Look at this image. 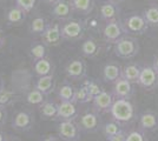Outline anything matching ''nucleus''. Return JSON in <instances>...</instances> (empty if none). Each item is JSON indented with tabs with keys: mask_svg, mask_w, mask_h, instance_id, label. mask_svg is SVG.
Returning <instances> with one entry per match:
<instances>
[{
	"mask_svg": "<svg viewBox=\"0 0 158 141\" xmlns=\"http://www.w3.org/2000/svg\"><path fill=\"white\" fill-rule=\"evenodd\" d=\"M110 113L112 119L122 123H130L136 119V108L127 99H116L111 107Z\"/></svg>",
	"mask_w": 158,
	"mask_h": 141,
	"instance_id": "obj_1",
	"label": "nucleus"
},
{
	"mask_svg": "<svg viewBox=\"0 0 158 141\" xmlns=\"http://www.w3.org/2000/svg\"><path fill=\"white\" fill-rule=\"evenodd\" d=\"M114 54L122 59H132L139 52V44L137 39L132 37H123L114 44Z\"/></svg>",
	"mask_w": 158,
	"mask_h": 141,
	"instance_id": "obj_2",
	"label": "nucleus"
},
{
	"mask_svg": "<svg viewBox=\"0 0 158 141\" xmlns=\"http://www.w3.org/2000/svg\"><path fill=\"white\" fill-rule=\"evenodd\" d=\"M123 25H124L126 33L135 34V35H142V34L146 33V31L149 28V25L145 20L144 15L137 13H132L127 15L123 21Z\"/></svg>",
	"mask_w": 158,
	"mask_h": 141,
	"instance_id": "obj_3",
	"label": "nucleus"
},
{
	"mask_svg": "<svg viewBox=\"0 0 158 141\" xmlns=\"http://www.w3.org/2000/svg\"><path fill=\"white\" fill-rule=\"evenodd\" d=\"M125 28L123 22L116 19V20L111 21H106L105 26L103 28V37H104V40L106 42H110V44H116L123 37H125Z\"/></svg>",
	"mask_w": 158,
	"mask_h": 141,
	"instance_id": "obj_4",
	"label": "nucleus"
},
{
	"mask_svg": "<svg viewBox=\"0 0 158 141\" xmlns=\"http://www.w3.org/2000/svg\"><path fill=\"white\" fill-rule=\"evenodd\" d=\"M58 136L63 141H78L80 139V129L74 120H63L58 123Z\"/></svg>",
	"mask_w": 158,
	"mask_h": 141,
	"instance_id": "obj_5",
	"label": "nucleus"
},
{
	"mask_svg": "<svg viewBox=\"0 0 158 141\" xmlns=\"http://www.w3.org/2000/svg\"><path fill=\"white\" fill-rule=\"evenodd\" d=\"M85 25L80 20H67L61 25V37L65 40H78L83 37Z\"/></svg>",
	"mask_w": 158,
	"mask_h": 141,
	"instance_id": "obj_6",
	"label": "nucleus"
},
{
	"mask_svg": "<svg viewBox=\"0 0 158 141\" xmlns=\"http://www.w3.org/2000/svg\"><path fill=\"white\" fill-rule=\"evenodd\" d=\"M138 85L145 91H153L158 88V72L152 66H145L142 68Z\"/></svg>",
	"mask_w": 158,
	"mask_h": 141,
	"instance_id": "obj_7",
	"label": "nucleus"
},
{
	"mask_svg": "<svg viewBox=\"0 0 158 141\" xmlns=\"http://www.w3.org/2000/svg\"><path fill=\"white\" fill-rule=\"evenodd\" d=\"M78 127L83 132H97L100 128V116L98 112H86L80 116Z\"/></svg>",
	"mask_w": 158,
	"mask_h": 141,
	"instance_id": "obj_8",
	"label": "nucleus"
},
{
	"mask_svg": "<svg viewBox=\"0 0 158 141\" xmlns=\"http://www.w3.org/2000/svg\"><path fill=\"white\" fill-rule=\"evenodd\" d=\"M61 40V26L59 24H48L45 32L41 34V42L45 46H57Z\"/></svg>",
	"mask_w": 158,
	"mask_h": 141,
	"instance_id": "obj_9",
	"label": "nucleus"
},
{
	"mask_svg": "<svg viewBox=\"0 0 158 141\" xmlns=\"http://www.w3.org/2000/svg\"><path fill=\"white\" fill-rule=\"evenodd\" d=\"M114 95L107 91H103L102 93H99L97 96L93 98V108L96 112L98 113H106L110 112L111 107L114 102Z\"/></svg>",
	"mask_w": 158,
	"mask_h": 141,
	"instance_id": "obj_10",
	"label": "nucleus"
},
{
	"mask_svg": "<svg viewBox=\"0 0 158 141\" xmlns=\"http://www.w3.org/2000/svg\"><path fill=\"white\" fill-rule=\"evenodd\" d=\"M34 120L28 111H20L12 119V128L18 132H27L32 128Z\"/></svg>",
	"mask_w": 158,
	"mask_h": 141,
	"instance_id": "obj_11",
	"label": "nucleus"
},
{
	"mask_svg": "<svg viewBox=\"0 0 158 141\" xmlns=\"http://www.w3.org/2000/svg\"><path fill=\"white\" fill-rule=\"evenodd\" d=\"M66 75L69 79L72 80H83L86 76V65L84 61L79 60V59H74V60L70 61L67 64L65 68Z\"/></svg>",
	"mask_w": 158,
	"mask_h": 141,
	"instance_id": "obj_12",
	"label": "nucleus"
},
{
	"mask_svg": "<svg viewBox=\"0 0 158 141\" xmlns=\"http://www.w3.org/2000/svg\"><path fill=\"white\" fill-rule=\"evenodd\" d=\"M112 94L114 95L116 99H127V100H130V98L133 94L132 84L129 80L124 79L123 76H120L118 80L113 84Z\"/></svg>",
	"mask_w": 158,
	"mask_h": 141,
	"instance_id": "obj_13",
	"label": "nucleus"
},
{
	"mask_svg": "<svg viewBox=\"0 0 158 141\" xmlns=\"http://www.w3.org/2000/svg\"><path fill=\"white\" fill-rule=\"evenodd\" d=\"M72 13H73V10L72 7H71V5H70V1H67V0H59L51 8L52 17L56 18V19H58V20H63V21L70 20Z\"/></svg>",
	"mask_w": 158,
	"mask_h": 141,
	"instance_id": "obj_14",
	"label": "nucleus"
},
{
	"mask_svg": "<svg viewBox=\"0 0 158 141\" xmlns=\"http://www.w3.org/2000/svg\"><path fill=\"white\" fill-rule=\"evenodd\" d=\"M78 116V109L73 101H60L58 104V118L63 120H74Z\"/></svg>",
	"mask_w": 158,
	"mask_h": 141,
	"instance_id": "obj_15",
	"label": "nucleus"
},
{
	"mask_svg": "<svg viewBox=\"0 0 158 141\" xmlns=\"http://www.w3.org/2000/svg\"><path fill=\"white\" fill-rule=\"evenodd\" d=\"M139 127L144 132H153L158 129V114L148 111L139 116Z\"/></svg>",
	"mask_w": 158,
	"mask_h": 141,
	"instance_id": "obj_16",
	"label": "nucleus"
},
{
	"mask_svg": "<svg viewBox=\"0 0 158 141\" xmlns=\"http://www.w3.org/2000/svg\"><path fill=\"white\" fill-rule=\"evenodd\" d=\"M99 14H100V18L105 21L119 19V14H120L119 5L105 1V2L102 4V6L99 8Z\"/></svg>",
	"mask_w": 158,
	"mask_h": 141,
	"instance_id": "obj_17",
	"label": "nucleus"
},
{
	"mask_svg": "<svg viewBox=\"0 0 158 141\" xmlns=\"http://www.w3.org/2000/svg\"><path fill=\"white\" fill-rule=\"evenodd\" d=\"M122 72H123V69L120 68V66L117 62H113V61L107 62L103 69V79L106 82L114 84L122 76Z\"/></svg>",
	"mask_w": 158,
	"mask_h": 141,
	"instance_id": "obj_18",
	"label": "nucleus"
},
{
	"mask_svg": "<svg viewBox=\"0 0 158 141\" xmlns=\"http://www.w3.org/2000/svg\"><path fill=\"white\" fill-rule=\"evenodd\" d=\"M34 88H37L38 91H40L45 95L52 93L53 89H54V76H53V74L39 76L35 81V84H34Z\"/></svg>",
	"mask_w": 158,
	"mask_h": 141,
	"instance_id": "obj_19",
	"label": "nucleus"
},
{
	"mask_svg": "<svg viewBox=\"0 0 158 141\" xmlns=\"http://www.w3.org/2000/svg\"><path fill=\"white\" fill-rule=\"evenodd\" d=\"M73 12L89 15L94 8V0H69Z\"/></svg>",
	"mask_w": 158,
	"mask_h": 141,
	"instance_id": "obj_20",
	"label": "nucleus"
},
{
	"mask_svg": "<svg viewBox=\"0 0 158 141\" xmlns=\"http://www.w3.org/2000/svg\"><path fill=\"white\" fill-rule=\"evenodd\" d=\"M39 111L41 118L46 120H52L58 118V105L53 101L45 100L39 106Z\"/></svg>",
	"mask_w": 158,
	"mask_h": 141,
	"instance_id": "obj_21",
	"label": "nucleus"
},
{
	"mask_svg": "<svg viewBox=\"0 0 158 141\" xmlns=\"http://www.w3.org/2000/svg\"><path fill=\"white\" fill-rule=\"evenodd\" d=\"M142 68L137 64H129L126 65L125 67L123 68V72H122V76L129 80L131 84H138L139 76H140V72H142Z\"/></svg>",
	"mask_w": 158,
	"mask_h": 141,
	"instance_id": "obj_22",
	"label": "nucleus"
},
{
	"mask_svg": "<svg viewBox=\"0 0 158 141\" xmlns=\"http://www.w3.org/2000/svg\"><path fill=\"white\" fill-rule=\"evenodd\" d=\"M80 51H81L83 55H85L87 58H94L100 52V46H99V44L94 39L89 38V39H86L81 44Z\"/></svg>",
	"mask_w": 158,
	"mask_h": 141,
	"instance_id": "obj_23",
	"label": "nucleus"
},
{
	"mask_svg": "<svg viewBox=\"0 0 158 141\" xmlns=\"http://www.w3.org/2000/svg\"><path fill=\"white\" fill-rule=\"evenodd\" d=\"M33 71L38 76L50 75V74H53V66L51 61L46 58H44L40 60L33 61Z\"/></svg>",
	"mask_w": 158,
	"mask_h": 141,
	"instance_id": "obj_24",
	"label": "nucleus"
},
{
	"mask_svg": "<svg viewBox=\"0 0 158 141\" xmlns=\"http://www.w3.org/2000/svg\"><path fill=\"white\" fill-rule=\"evenodd\" d=\"M25 19H26V13L18 6L10 8L6 13V21L10 25H20L25 21Z\"/></svg>",
	"mask_w": 158,
	"mask_h": 141,
	"instance_id": "obj_25",
	"label": "nucleus"
},
{
	"mask_svg": "<svg viewBox=\"0 0 158 141\" xmlns=\"http://www.w3.org/2000/svg\"><path fill=\"white\" fill-rule=\"evenodd\" d=\"M123 129H122V125L117 122L116 120H112L106 122L105 125L103 126V133L105 135L106 140H110L111 138L116 136V135L120 133Z\"/></svg>",
	"mask_w": 158,
	"mask_h": 141,
	"instance_id": "obj_26",
	"label": "nucleus"
},
{
	"mask_svg": "<svg viewBox=\"0 0 158 141\" xmlns=\"http://www.w3.org/2000/svg\"><path fill=\"white\" fill-rule=\"evenodd\" d=\"M48 24L45 18L43 17H35L32 20L31 25H30V32L34 35H41L45 32V29L47 28Z\"/></svg>",
	"mask_w": 158,
	"mask_h": 141,
	"instance_id": "obj_27",
	"label": "nucleus"
},
{
	"mask_svg": "<svg viewBox=\"0 0 158 141\" xmlns=\"http://www.w3.org/2000/svg\"><path fill=\"white\" fill-rule=\"evenodd\" d=\"M143 15L149 26L158 27V5H151L150 7H148Z\"/></svg>",
	"mask_w": 158,
	"mask_h": 141,
	"instance_id": "obj_28",
	"label": "nucleus"
},
{
	"mask_svg": "<svg viewBox=\"0 0 158 141\" xmlns=\"http://www.w3.org/2000/svg\"><path fill=\"white\" fill-rule=\"evenodd\" d=\"M90 101H92V96L90 95L87 88L84 85L78 88H76L74 96H73V102L74 104H80L81 105V104H87Z\"/></svg>",
	"mask_w": 158,
	"mask_h": 141,
	"instance_id": "obj_29",
	"label": "nucleus"
},
{
	"mask_svg": "<svg viewBox=\"0 0 158 141\" xmlns=\"http://www.w3.org/2000/svg\"><path fill=\"white\" fill-rule=\"evenodd\" d=\"M46 47L43 42H33L30 47V54L32 57L33 61L40 60L46 58Z\"/></svg>",
	"mask_w": 158,
	"mask_h": 141,
	"instance_id": "obj_30",
	"label": "nucleus"
},
{
	"mask_svg": "<svg viewBox=\"0 0 158 141\" xmlns=\"http://www.w3.org/2000/svg\"><path fill=\"white\" fill-rule=\"evenodd\" d=\"M45 96L46 95L43 94L40 91H38L37 88H33L26 94V102L30 105H33V106H40L44 101L46 100Z\"/></svg>",
	"mask_w": 158,
	"mask_h": 141,
	"instance_id": "obj_31",
	"label": "nucleus"
},
{
	"mask_svg": "<svg viewBox=\"0 0 158 141\" xmlns=\"http://www.w3.org/2000/svg\"><path fill=\"white\" fill-rule=\"evenodd\" d=\"M74 88L71 84H64L61 85L57 92V95L60 101H73L74 96Z\"/></svg>",
	"mask_w": 158,
	"mask_h": 141,
	"instance_id": "obj_32",
	"label": "nucleus"
},
{
	"mask_svg": "<svg viewBox=\"0 0 158 141\" xmlns=\"http://www.w3.org/2000/svg\"><path fill=\"white\" fill-rule=\"evenodd\" d=\"M125 141H148V136L144 131L139 128V129H135V131H131L130 133H127Z\"/></svg>",
	"mask_w": 158,
	"mask_h": 141,
	"instance_id": "obj_33",
	"label": "nucleus"
},
{
	"mask_svg": "<svg viewBox=\"0 0 158 141\" xmlns=\"http://www.w3.org/2000/svg\"><path fill=\"white\" fill-rule=\"evenodd\" d=\"M84 86L87 88V91H89V93L90 95L92 96V100L94 96H97L99 93H102L103 92V89L100 88L98 82H96L94 80H86L84 82Z\"/></svg>",
	"mask_w": 158,
	"mask_h": 141,
	"instance_id": "obj_34",
	"label": "nucleus"
},
{
	"mask_svg": "<svg viewBox=\"0 0 158 141\" xmlns=\"http://www.w3.org/2000/svg\"><path fill=\"white\" fill-rule=\"evenodd\" d=\"M14 1H15V6L21 8L25 13L31 12L35 6V2H37V0H14Z\"/></svg>",
	"mask_w": 158,
	"mask_h": 141,
	"instance_id": "obj_35",
	"label": "nucleus"
},
{
	"mask_svg": "<svg viewBox=\"0 0 158 141\" xmlns=\"http://www.w3.org/2000/svg\"><path fill=\"white\" fill-rule=\"evenodd\" d=\"M12 100H13V93L12 92H7L5 89H2L0 92V106L1 107H6Z\"/></svg>",
	"mask_w": 158,
	"mask_h": 141,
	"instance_id": "obj_36",
	"label": "nucleus"
},
{
	"mask_svg": "<svg viewBox=\"0 0 158 141\" xmlns=\"http://www.w3.org/2000/svg\"><path fill=\"white\" fill-rule=\"evenodd\" d=\"M6 119H7L6 109H5V107H1V106H0V127H1L2 125H5Z\"/></svg>",
	"mask_w": 158,
	"mask_h": 141,
	"instance_id": "obj_37",
	"label": "nucleus"
},
{
	"mask_svg": "<svg viewBox=\"0 0 158 141\" xmlns=\"http://www.w3.org/2000/svg\"><path fill=\"white\" fill-rule=\"evenodd\" d=\"M126 135L127 134H126L125 132H124V131H122V132L118 133L116 136H113V138H111L110 140H106V141H125Z\"/></svg>",
	"mask_w": 158,
	"mask_h": 141,
	"instance_id": "obj_38",
	"label": "nucleus"
},
{
	"mask_svg": "<svg viewBox=\"0 0 158 141\" xmlns=\"http://www.w3.org/2000/svg\"><path fill=\"white\" fill-rule=\"evenodd\" d=\"M40 141H58V139H57L56 136H52V135H50V136H46V138L41 139Z\"/></svg>",
	"mask_w": 158,
	"mask_h": 141,
	"instance_id": "obj_39",
	"label": "nucleus"
},
{
	"mask_svg": "<svg viewBox=\"0 0 158 141\" xmlns=\"http://www.w3.org/2000/svg\"><path fill=\"white\" fill-rule=\"evenodd\" d=\"M152 67L155 68L156 71L158 72V54L155 57V59H153V64H152Z\"/></svg>",
	"mask_w": 158,
	"mask_h": 141,
	"instance_id": "obj_40",
	"label": "nucleus"
},
{
	"mask_svg": "<svg viewBox=\"0 0 158 141\" xmlns=\"http://www.w3.org/2000/svg\"><path fill=\"white\" fill-rule=\"evenodd\" d=\"M45 4H47V5H51V6H53V5H56L59 0H43Z\"/></svg>",
	"mask_w": 158,
	"mask_h": 141,
	"instance_id": "obj_41",
	"label": "nucleus"
},
{
	"mask_svg": "<svg viewBox=\"0 0 158 141\" xmlns=\"http://www.w3.org/2000/svg\"><path fill=\"white\" fill-rule=\"evenodd\" d=\"M106 1H109V2H112V4H116V5H119V4H122L124 0H106Z\"/></svg>",
	"mask_w": 158,
	"mask_h": 141,
	"instance_id": "obj_42",
	"label": "nucleus"
},
{
	"mask_svg": "<svg viewBox=\"0 0 158 141\" xmlns=\"http://www.w3.org/2000/svg\"><path fill=\"white\" fill-rule=\"evenodd\" d=\"M4 44H5V38L2 37V34L0 33V47L4 46Z\"/></svg>",
	"mask_w": 158,
	"mask_h": 141,
	"instance_id": "obj_43",
	"label": "nucleus"
},
{
	"mask_svg": "<svg viewBox=\"0 0 158 141\" xmlns=\"http://www.w3.org/2000/svg\"><path fill=\"white\" fill-rule=\"evenodd\" d=\"M6 139H7V138L5 136V134L0 132V141H6Z\"/></svg>",
	"mask_w": 158,
	"mask_h": 141,
	"instance_id": "obj_44",
	"label": "nucleus"
},
{
	"mask_svg": "<svg viewBox=\"0 0 158 141\" xmlns=\"http://www.w3.org/2000/svg\"><path fill=\"white\" fill-rule=\"evenodd\" d=\"M6 141H19L18 139H14V138H7Z\"/></svg>",
	"mask_w": 158,
	"mask_h": 141,
	"instance_id": "obj_45",
	"label": "nucleus"
},
{
	"mask_svg": "<svg viewBox=\"0 0 158 141\" xmlns=\"http://www.w3.org/2000/svg\"><path fill=\"white\" fill-rule=\"evenodd\" d=\"M4 89V87H2V81H1V79H0V92Z\"/></svg>",
	"mask_w": 158,
	"mask_h": 141,
	"instance_id": "obj_46",
	"label": "nucleus"
}]
</instances>
